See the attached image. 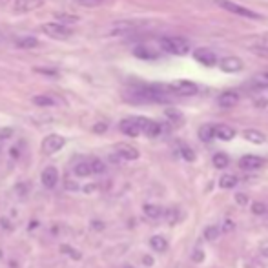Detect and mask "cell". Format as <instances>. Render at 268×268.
<instances>
[{"label":"cell","mask_w":268,"mask_h":268,"mask_svg":"<svg viewBox=\"0 0 268 268\" xmlns=\"http://www.w3.org/2000/svg\"><path fill=\"white\" fill-rule=\"evenodd\" d=\"M161 48L164 53H170V55H186L190 51V42L183 38V37H162L161 38Z\"/></svg>","instance_id":"obj_1"},{"label":"cell","mask_w":268,"mask_h":268,"mask_svg":"<svg viewBox=\"0 0 268 268\" xmlns=\"http://www.w3.org/2000/svg\"><path fill=\"white\" fill-rule=\"evenodd\" d=\"M42 31L48 37L55 38V40H68L73 35V30L70 26L62 24V22H48L42 26Z\"/></svg>","instance_id":"obj_2"},{"label":"cell","mask_w":268,"mask_h":268,"mask_svg":"<svg viewBox=\"0 0 268 268\" xmlns=\"http://www.w3.org/2000/svg\"><path fill=\"white\" fill-rule=\"evenodd\" d=\"M166 91H170V93H173V95L177 97H191L199 91V88L191 80H175V82L168 84Z\"/></svg>","instance_id":"obj_3"},{"label":"cell","mask_w":268,"mask_h":268,"mask_svg":"<svg viewBox=\"0 0 268 268\" xmlns=\"http://www.w3.org/2000/svg\"><path fill=\"white\" fill-rule=\"evenodd\" d=\"M217 6L223 7L225 11H230V13H233V15H239V17L261 18L259 13L252 11V9H248V7H244V6H239V4H235V2H232V0H217Z\"/></svg>","instance_id":"obj_4"},{"label":"cell","mask_w":268,"mask_h":268,"mask_svg":"<svg viewBox=\"0 0 268 268\" xmlns=\"http://www.w3.org/2000/svg\"><path fill=\"white\" fill-rule=\"evenodd\" d=\"M64 144H66L64 137H60L57 133H51V135H48V137L42 141V152L48 155L57 153L59 150L64 148Z\"/></svg>","instance_id":"obj_5"},{"label":"cell","mask_w":268,"mask_h":268,"mask_svg":"<svg viewBox=\"0 0 268 268\" xmlns=\"http://www.w3.org/2000/svg\"><path fill=\"white\" fill-rule=\"evenodd\" d=\"M219 68L225 73H239L244 68V64H243V60L241 59L233 57V55H228V57H225V59L219 60Z\"/></svg>","instance_id":"obj_6"},{"label":"cell","mask_w":268,"mask_h":268,"mask_svg":"<svg viewBox=\"0 0 268 268\" xmlns=\"http://www.w3.org/2000/svg\"><path fill=\"white\" fill-rule=\"evenodd\" d=\"M139 128H141V133L148 135V137H157L161 133V126L157 124L155 120L144 119V117H137Z\"/></svg>","instance_id":"obj_7"},{"label":"cell","mask_w":268,"mask_h":268,"mask_svg":"<svg viewBox=\"0 0 268 268\" xmlns=\"http://www.w3.org/2000/svg\"><path fill=\"white\" fill-rule=\"evenodd\" d=\"M193 57H195L197 62H201L203 66H208V68H212V66L217 64V57H215L214 51H212V49H208V48H199V49H195Z\"/></svg>","instance_id":"obj_8"},{"label":"cell","mask_w":268,"mask_h":268,"mask_svg":"<svg viewBox=\"0 0 268 268\" xmlns=\"http://www.w3.org/2000/svg\"><path fill=\"white\" fill-rule=\"evenodd\" d=\"M119 128H120V131H122L124 135H128V137H139V135H141V128H139L137 117H131V119L120 120Z\"/></svg>","instance_id":"obj_9"},{"label":"cell","mask_w":268,"mask_h":268,"mask_svg":"<svg viewBox=\"0 0 268 268\" xmlns=\"http://www.w3.org/2000/svg\"><path fill=\"white\" fill-rule=\"evenodd\" d=\"M42 6V0H15L13 9L15 13H30Z\"/></svg>","instance_id":"obj_10"},{"label":"cell","mask_w":268,"mask_h":268,"mask_svg":"<svg viewBox=\"0 0 268 268\" xmlns=\"http://www.w3.org/2000/svg\"><path fill=\"white\" fill-rule=\"evenodd\" d=\"M115 152H117V155H119L120 159H124V161H137L139 159V150L130 146V144H117Z\"/></svg>","instance_id":"obj_11"},{"label":"cell","mask_w":268,"mask_h":268,"mask_svg":"<svg viewBox=\"0 0 268 268\" xmlns=\"http://www.w3.org/2000/svg\"><path fill=\"white\" fill-rule=\"evenodd\" d=\"M40 179H42V185L46 186V188H55L57 183H59V172H57V168L53 166L44 168Z\"/></svg>","instance_id":"obj_12"},{"label":"cell","mask_w":268,"mask_h":268,"mask_svg":"<svg viewBox=\"0 0 268 268\" xmlns=\"http://www.w3.org/2000/svg\"><path fill=\"white\" fill-rule=\"evenodd\" d=\"M265 164L261 157H257V155H244L241 157V161H239V166L246 170V172H250V170H257V168H261Z\"/></svg>","instance_id":"obj_13"},{"label":"cell","mask_w":268,"mask_h":268,"mask_svg":"<svg viewBox=\"0 0 268 268\" xmlns=\"http://www.w3.org/2000/svg\"><path fill=\"white\" fill-rule=\"evenodd\" d=\"M239 102V93L237 91H225L221 93L219 99H217V104L221 108H233Z\"/></svg>","instance_id":"obj_14"},{"label":"cell","mask_w":268,"mask_h":268,"mask_svg":"<svg viewBox=\"0 0 268 268\" xmlns=\"http://www.w3.org/2000/svg\"><path fill=\"white\" fill-rule=\"evenodd\" d=\"M137 28H139V22H135V20H122V22H117V24L114 26L112 33H114V35H124V33L135 31Z\"/></svg>","instance_id":"obj_15"},{"label":"cell","mask_w":268,"mask_h":268,"mask_svg":"<svg viewBox=\"0 0 268 268\" xmlns=\"http://www.w3.org/2000/svg\"><path fill=\"white\" fill-rule=\"evenodd\" d=\"M214 137L221 139V141H232L235 137V131L233 128L227 124H219V126H214Z\"/></svg>","instance_id":"obj_16"},{"label":"cell","mask_w":268,"mask_h":268,"mask_svg":"<svg viewBox=\"0 0 268 268\" xmlns=\"http://www.w3.org/2000/svg\"><path fill=\"white\" fill-rule=\"evenodd\" d=\"M243 137L252 144H263L265 141H267L265 133H263V131H257V130H244Z\"/></svg>","instance_id":"obj_17"},{"label":"cell","mask_w":268,"mask_h":268,"mask_svg":"<svg viewBox=\"0 0 268 268\" xmlns=\"http://www.w3.org/2000/svg\"><path fill=\"white\" fill-rule=\"evenodd\" d=\"M250 82L252 86L257 89H268V72L256 73V75L250 78Z\"/></svg>","instance_id":"obj_18"},{"label":"cell","mask_w":268,"mask_h":268,"mask_svg":"<svg viewBox=\"0 0 268 268\" xmlns=\"http://www.w3.org/2000/svg\"><path fill=\"white\" fill-rule=\"evenodd\" d=\"M15 46L20 49H31L38 46V40H37L35 37H18L17 40H15Z\"/></svg>","instance_id":"obj_19"},{"label":"cell","mask_w":268,"mask_h":268,"mask_svg":"<svg viewBox=\"0 0 268 268\" xmlns=\"http://www.w3.org/2000/svg\"><path fill=\"white\" fill-rule=\"evenodd\" d=\"M150 246H152L155 252H166L168 241L166 237H162V235H153V237L150 239Z\"/></svg>","instance_id":"obj_20"},{"label":"cell","mask_w":268,"mask_h":268,"mask_svg":"<svg viewBox=\"0 0 268 268\" xmlns=\"http://www.w3.org/2000/svg\"><path fill=\"white\" fill-rule=\"evenodd\" d=\"M133 53H135V57H139V59H157V57H159L157 51L150 49L148 46H139V48L133 49Z\"/></svg>","instance_id":"obj_21"},{"label":"cell","mask_w":268,"mask_h":268,"mask_svg":"<svg viewBox=\"0 0 268 268\" xmlns=\"http://www.w3.org/2000/svg\"><path fill=\"white\" fill-rule=\"evenodd\" d=\"M144 215L150 219H159L162 215V208L159 204H144Z\"/></svg>","instance_id":"obj_22"},{"label":"cell","mask_w":268,"mask_h":268,"mask_svg":"<svg viewBox=\"0 0 268 268\" xmlns=\"http://www.w3.org/2000/svg\"><path fill=\"white\" fill-rule=\"evenodd\" d=\"M73 173H75L77 177H88V175H91L89 162H77V164L73 166Z\"/></svg>","instance_id":"obj_23"},{"label":"cell","mask_w":268,"mask_h":268,"mask_svg":"<svg viewBox=\"0 0 268 268\" xmlns=\"http://www.w3.org/2000/svg\"><path fill=\"white\" fill-rule=\"evenodd\" d=\"M250 51L256 53L261 59H268V42H259V44H252Z\"/></svg>","instance_id":"obj_24"},{"label":"cell","mask_w":268,"mask_h":268,"mask_svg":"<svg viewBox=\"0 0 268 268\" xmlns=\"http://www.w3.org/2000/svg\"><path fill=\"white\" fill-rule=\"evenodd\" d=\"M235 185H237V177H235V175H223V177L219 179V186L223 190H230V188H233Z\"/></svg>","instance_id":"obj_25"},{"label":"cell","mask_w":268,"mask_h":268,"mask_svg":"<svg viewBox=\"0 0 268 268\" xmlns=\"http://www.w3.org/2000/svg\"><path fill=\"white\" fill-rule=\"evenodd\" d=\"M33 104H35V106H55L57 101H55L53 97H48V95H37L33 97Z\"/></svg>","instance_id":"obj_26"},{"label":"cell","mask_w":268,"mask_h":268,"mask_svg":"<svg viewBox=\"0 0 268 268\" xmlns=\"http://www.w3.org/2000/svg\"><path fill=\"white\" fill-rule=\"evenodd\" d=\"M212 162H214L215 168H219V170H223V168L228 166V162H230V159H228V155L225 153H215L214 159H212Z\"/></svg>","instance_id":"obj_27"},{"label":"cell","mask_w":268,"mask_h":268,"mask_svg":"<svg viewBox=\"0 0 268 268\" xmlns=\"http://www.w3.org/2000/svg\"><path fill=\"white\" fill-rule=\"evenodd\" d=\"M199 137H201V141H204V143H208L210 139L214 137V126H203L201 130H199Z\"/></svg>","instance_id":"obj_28"},{"label":"cell","mask_w":268,"mask_h":268,"mask_svg":"<svg viewBox=\"0 0 268 268\" xmlns=\"http://www.w3.org/2000/svg\"><path fill=\"white\" fill-rule=\"evenodd\" d=\"M219 233H221L219 227H215V225L204 228V237L208 239V241H214V239H217V237H219Z\"/></svg>","instance_id":"obj_29"},{"label":"cell","mask_w":268,"mask_h":268,"mask_svg":"<svg viewBox=\"0 0 268 268\" xmlns=\"http://www.w3.org/2000/svg\"><path fill=\"white\" fill-rule=\"evenodd\" d=\"M89 166H91V173H104L106 172V164H104L101 159H93V161H89Z\"/></svg>","instance_id":"obj_30"},{"label":"cell","mask_w":268,"mask_h":268,"mask_svg":"<svg viewBox=\"0 0 268 268\" xmlns=\"http://www.w3.org/2000/svg\"><path fill=\"white\" fill-rule=\"evenodd\" d=\"M181 155H183V159L188 162L195 161V153H193V150L190 146H181Z\"/></svg>","instance_id":"obj_31"},{"label":"cell","mask_w":268,"mask_h":268,"mask_svg":"<svg viewBox=\"0 0 268 268\" xmlns=\"http://www.w3.org/2000/svg\"><path fill=\"white\" fill-rule=\"evenodd\" d=\"M166 221L170 225H175L179 221V210L177 208H168L166 210Z\"/></svg>","instance_id":"obj_32"},{"label":"cell","mask_w":268,"mask_h":268,"mask_svg":"<svg viewBox=\"0 0 268 268\" xmlns=\"http://www.w3.org/2000/svg\"><path fill=\"white\" fill-rule=\"evenodd\" d=\"M102 2H104V0H77V4L82 7H97V6H101Z\"/></svg>","instance_id":"obj_33"},{"label":"cell","mask_w":268,"mask_h":268,"mask_svg":"<svg viewBox=\"0 0 268 268\" xmlns=\"http://www.w3.org/2000/svg\"><path fill=\"white\" fill-rule=\"evenodd\" d=\"M252 212H254L256 215L267 214V204H265V203H254V204H252Z\"/></svg>","instance_id":"obj_34"},{"label":"cell","mask_w":268,"mask_h":268,"mask_svg":"<svg viewBox=\"0 0 268 268\" xmlns=\"http://www.w3.org/2000/svg\"><path fill=\"white\" fill-rule=\"evenodd\" d=\"M191 259H193V263H201L204 259V252L201 250V248L193 250V256H191Z\"/></svg>","instance_id":"obj_35"},{"label":"cell","mask_w":268,"mask_h":268,"mask_svg":"<svg viewBox=\"0 0 268 268\" xmlns=\"http://www.w3.org/2000/svg\"><path fill=\"white\" fill-rule=\"evenodd\" d=\"M235 203H237L239 206H244V204L248 203V197L244 195V193H235Z\"/></svg>","instance_id":"obj_36"},{"label":"cell","mask_w":268,"mask_h":268,"mask_svg":"<svg viewBox=\"0 0 268 268\" xmlns=\"http://www.w3.org/2000/svg\"><path fill=\"white\" fill-rule=\"evenodd\" d=\"M0 227H4L6 230H11V223H9V219H6V217H0Z\"/></svg>","instance_id":"obj_37"},{"label":"cell","mask_w":268,"mask_h":268,"mask_svg":"<svg viewBox=\"0 0 268 268\" xmlns=\"http://www.w3.org/2000/svg\"><path fill=\"white\" fill-rule=\"evenodd\" d=\"M233 230V221H225V227H223V232H232Z\"/></svg>","instance_id":"obj_38"},{"label":"cell","mask_w":268,"mask_h":268,"mask_svg":"<svg viewBox=\"0 0 268 268\" xmlns=\"http://www.w3.org/2000/svg\"><path fill=\"white\" fill-rule=\"evenodd\" d=\"M166 115L168 117H172V119H175V120H181V115H179V112H175V110H168Z\"/></svg>","instance_id":"obj_39"},{"label":"cell","mask_w":268,"mask_h":268,"mask_svg":"<svg viewBox=\"0 0 268 268\" xmlns=\"http://www.w3.org/2000/svg\"><path fill=\"white\" fill-rule=\"evenodd\" d=\"M143 263L146 265V267H152V265H153V259H152V257H148V256H144L143 257Z\"/></svg>","instance_id":"obj_40"},{"label":"cell","mask_w":268,"mask_h":268,"mask_svg":"<svg viewBox=\"0 0 268 268\" xmlns=\"http://www.w3.org/2000/svg\"><path fill=\"white\" fill-rule=\"evenodd\" d=\"M95 131H106V124H104V126H102V124L95 126Z\"/></svg>","instance_id":"obj_41"},{"label":"cell","mask_w":268,"mask_h":268,"mask_svg":"<svg viewBox=\"0 0 268 268\" xmlns=\"http://www.w3.org/2000/svg\"><path fill=\"white\" fill-rule=\"evenodd\" d=\"M261 256L263 257H268V246H265V248L261 250Z\"/></svg>","instance_id":"obj_42"},{"label":"cell","mask_w":268,"mask_h":268,"mask_svg":"<svg viewBox=\"0 0 268 268\" xmlns=\"http://www.w3.org/2000/svg\"><path fill=\"white\" fill-rule=\"evenodd\" d=\"M124 268H137V267H133V265H124Z\"/></svg>","instance_id":"obj_43"},{"label":"cell","mask_w":268,"mask_h":268,"mask_svg":"<svg viewBox=\"0 0 268 268\" xmlns=\"http://www.w3.org/2000/svg\"><path fill=\"white\" fill-rule=\"evenodd\" d=\"M0 257H2V254H0Z\"/></svg>","instance_id":"obj_44"},{"label":"cell","mask_w":268,"mask_h":268,"mask_svg":"<svg viewBox=\"0 0 268 268\" xmlns=\"http://www.w3.org/2000/svg\"><path fill=\"white\" fill-rule=\"evenodd\" d=\"M267 38H268V35H267Z\"/></svg>","instance_id":"obj_45"}]
</instances>
